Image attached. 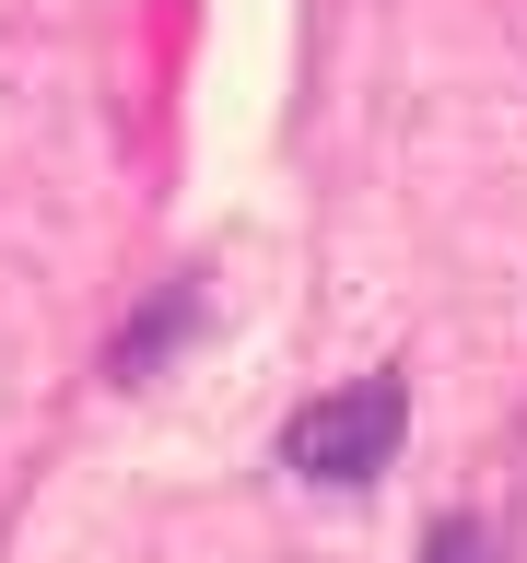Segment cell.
<instances>
[{
	"label": "cell",
	"instance_id": "6da1fadb",
	"mask_svg": "<svg viewBox=\"0 0 527 563\" xmlns=\"http://www.w3.org/2000/svg\"><path fill=\"white\" fill-rule=\"evenodd\" d=\"M399 434H411V387L399 376H351V387H328V399H305V411L281 422V470L351 493V482H375L386 457H399Z\"/></svg>",
	"mask_w": 527,
	"mask_h": 563
},
{
	"label": "cell",
	"instance_id": "7a4b0ae2",
	"mask_svg": "<svg viewBox=\"0 0 527 563\" xmlns=\"http://www.w3.org/2000/svg\"><path fill=\"white\" fill-rule=\"evenodd\" d=\"M188 329H200V294H188V282H165V294H153V317L117 341V387H141L153 364H165V341H188Z\"/></svg>",
	"mask_w": 527,
	"mask_h": 563
},
{
	"label": "cell",
	"instance_id": "3957f363",
	"mask_svg": "<svg viewBox=\"0 0 527 563\" xmlns=\"http://www.w3.org/2000/svg\"><path fill=\"white\" fill-rule=\"evenodd\" d=\"M422 563H504V552H492V528H481V517H446L434 540H422Z\"/></svg>",
	"mask_w": 527,
	"mask_h": 563
}]
</instances>
